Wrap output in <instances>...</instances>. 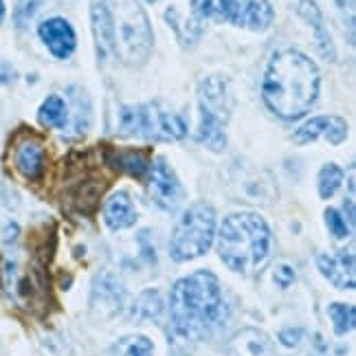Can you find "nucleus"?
I'll list each match as a JSON object with an SVG mask.
<instances>
[{"label": "nucleus", "mask_w": 356, "mask_h": 356, "mask_svg": "<svg viewBox=\"0 0 356 356\" xmlns=\"http://www.w3.org/2000/svg\"><path fill=\"white\" fill-rule=\"evenodd\" d=\"M119 356H152L154 346L147 337H123L117 343Z\"/></svg>", "instance_id": "obj_23"}, {"label": "nucleus", "mask_w": 356, "mask_h": 356, "mask_svg": "<svg viewBox=\"0 0 356 356\" xmlns=\"http://www.w3.org/2000/svg\"><path fill=\"white\" fill-rule=\"evenodd\" d=\"M317 266L321 275L334 284L341 291H354V253L352 251H339L334 255H319Z\"/></svg>", "instance_id": "obj_11"}, {"label": "nucleus", "mask_w": 356, "mask_h": 356, "mask_svg": "<svg viewBox=\"0 0 356 356\" xmlns=\"http://www.w3.org/2000/svg\"><path fill=\"white\" fill-rule=\"evenodd\" d=\"M310 356H327V352L325 350H317V352H312Z\"/></svg>", "instance_id": "obj_34"}, {"label": "nucleus", "mask_w": 356, "mask_h": 356, "mask_svg": "<svg viewBox=\"0 0 356 356\" xmlns=\"http://www.w3.org/2000/svg\"><path fill=\"white\" fill-rule=\"evenodd\" d=\"M13 77H16V75H13L11 68L7 64H0V86H3V84H11Z\"/></svg>", "instance_id": "obj_30"}, {"label": "nucleus", "mask_w": 356, "mask_h": 356, "mask_svg": "<svg viewBox=\"0 0 356 356\" xmlns=\"http://www.w3.org/2000/svg\"><path fill=\"white\" fill-rule=\"evenodd\" d=\"M240 0H218V13H220L222 18L231 20L236 24L238 20V11H240Z\"/></svg>", "instance_id": "obj_27"}, {"label": "nucleus", "mask_w": 356, "mask_h": 356, "mask_svg": "<svg viewBox=\"0 0 356 356\" xmlns=\"http://www.w3.org/2000/svg\"><path fill=\"white\" fill-rule=\"evenodd\" d=\"M13 168L26 181H38L44 172V147L38 139H22L13 143Z\"/></svg>", "instance_id": "obj_12"}, {"label": "nucleus", "mask_w": 356, "mask_h": 356, "mask_svg": "<svg viewBox=\"0 0 356 356\" xmlns=\"http://www.w3.org/2000/svg\"><path fill=\"white\" fill-rule=\"evenodd\" d=\"M231 356H273L270 341L264 332L257 330H244L234 337L229 346Z\"/></svg>", "instance_id": "obj_18"}, {"label": "nucleus", "mask_w": 356, "mask_h": 356, "mask_svg": "<svg viewBox=\"0 0 356 356\" xmlns=\"http://www.w3.org/2000/svg\"><path fill=\"white\" fill-rule=\"evenodd\" d=\"M317 136H327V141L332 145H339L341 141L348 136V123L341 117H332V115H321L314 117L310 121H306L295 134L293 141L295 143H310Z\"/></svg>", "instance_id": "obj_9"}, {"label": "nucleus", "mask_w": 356, "mask_h": 356, "mask_svg": "<svg viewBox=\"0 0 356 356\" xmlns=\"http://www.w3.org/2000/svg\"><path fill=\"white\" fill-rule=\"evenodd\" d=\"M337 3L348 11H354V0H337Z\"/></svg>", "instance_id": "obj_32"}, {"label": "nucleus", "mask_w": 356, "mask_h": 356, "mask_svg": "<svg viewBox=\"0 0 356 356\" xmlns=\"http://www.w3.org/2000/svg\"><path fill=\"white\" fill-rule=\"evenodd\" d=\"M273 280H275L280 289H289V286L295 282V270L289 264H280L275 270H273Z\"/></svg>", "instance_id": "obj_26"}, {"label": "nucleus", "mask_w": 356, "mask_h": 356, "mask_svg": "<svg viewBox=\"0 0 356 356\" xmlns=\"http://www.w3.org/2000/svg\"><path fill=\"white\" fill-rule=\"evenodd\" d=\"M327 314H330L332 325H334V332H337L339 337H341V334H346V332H350L352 327H354V317H356L354 306L330 304V306H327Z\"/></svg>", "instance_id": "obj_22"}, {"label": "nucleus", "mask_w": 356, "mask_h": 356, "mask_svg": "<svg viewBox=\"0 0 356 356\" xmlns=\"http://www.w3.org/2000/svg\"><path fill=\"white\" fill-rule=\"evenodd\" d=\"M38 5H40L38 0H22V3L18 5V9H16V24L20 26V24H24L26 20H29L33 16V11H35Z\"/></svg>", "instance_id": "obj_29"}, {"label": "nucleus", "mask_w": 356, "mask_h": 356, "mask_svg": "<svg viewBox=\"0 0 356 356\" xmlns=\"http://www.w3.org/2000/svg\"><path fill=\"white\" fill-rule=\"evenodd\" d=\"M273 22V7L268 0H244L238 11L236 24H242L251 31H264Z\"/></svg>", "instance_id": "obj_17"}, {"label": "nucleus", "mask_w": 356, "mask_h": 356, "mask_svg": "<svg viewBox=\"0 0 356 356\" xmlns=\"http://www.w3.org/2000/svg\"><path fill=\"white\" fill-rule=\"evenodd\" d=\"M121 301H123V289L113 275L106 273V275H102L97 280V284H95V289H92V306L99 304V308H106L108 312H115V310H119Z\"/></svg>", "instance_id": "obj_19"}, {"label": "nucleus", "mask_w": 356, "mask_h": 356, "mask_svg": "<svg viewBox=\"0 0 356 356\" xmlns=\"http://www.w3.org/2000/svg\"><path fill=\"white\" fill-rule=\"evenodd\" d=\"M106 9L113 22L115 56L130 66L143 64L154 44L152 26L143 7L136 0H108Z\"/></svg>", "instance_id": "obj_4"}, {"label": "nucleus", "mask_w": 356, "mask_h": 356, "mask_svg": "<svg viewBox=\"0 0 356 356\" xmlns=\"http://www.w3.org/2000/svg\"><path fill=\"white\" fill-rule=\"evenodd\" d=\"M38 119H40L42 126L64 128L66 126V104H64V99H60L58 95H51V97H47V102L40 106Z\"/></svg>", "instance_id": "obj_21"}, {"label": "nucleus", "mask_w": 356, "mask_h": 356, "mask_svg": "<svg viewBox=\"0 0 356 356\" xmlns=\"http://www.w3.org/2000/svg\"><path fill=\"white\" fill-rule=\"evenodd\" d=\"M198 102H200V123L222 128L231 115V97H229L227 79L220 75H209L200 84Z\"/></svg>", "instance_id": "obj_7"}, {"label": "nucleus", "mask_w": 356, "mask_h": 356, "mask_svg": "<svg viewBox=\"0 0 356 356\" xmlns=\"http://www.w3.org/2000/svg\"><path fill=\"white\" fill-rule=\"evenodd\" d=\"M270 229L259 213H231L218 231V255L236 273H246L268 255Z\"/></svg>", "instance_id": "obj_3"}, {"label": "nucleus", "mask_w": 356, "mask_h": 356, "mask_svg": "<svg viewBox=\"0 0 356 356\" xmlns=\"http://www.w3.org/2000/svg\"><path fill=\"white\" fill-rule=\"evenodd\" d=\"M147 189L152 200L161 209L172 211L178 207V202L183 198V189L178 178L174 176L172 168L163 159H156L147 170Z\"/></svg>", "instance_id": "obj_8"}, {"label": "nucleus", "mask_w": 356, "mask_h": 356, "mask_svg": "<svg viewBox=\"0 0 356 356\" xmlns=\"http://www.w3.org/2000/svg\"><path fill=\"white\" fill-rule=\"evenodd\" d=\"M90 18H92V33H95L97 56L102 60H108L111 56H115V38H113L111 13H108L104 3H95L90 7Z\"/></svg>", "instance_id": "obj_13"}, {"label": "nucleus", "mask_w": 356, "mask_h": 356, "mask_svg": "<svg viewBox=\"0 0 356 356\" xmlns=\"http://www.w3.org/2000/svg\"><path fill=\"white\" fill-rule=\"evenodd\" d=\"M139 113V126H136V136L152 141H176L187 134V121L170 111H163L159 104H149L136 108Z\"/></svg>", "instance_id": "obj_6"}, {"label": "nucleus", "mask_w": 356, "mask_h": 356, "mask_svg": "<svg viewBox=\"0 0 356 356\" xmlns=\"http://www.w3.org/2000/svg\"><path fill=\"white\" fill-rule=\"evenodd\" d=\"M38 33L42 38V42L49 47V51L58 60L71 58V53L75 51V31L64 18H49L38 26Z\"/></svg>", "instance_id": "obj_10"}, {"label": "nucleus", "mask_w": 356, "mask_h": 356, "mask_svg": "<svg viewBox=\"0 0 356 356\" xmlns=\"http://www.w3.org/2000/svg\"><path fill=\"white\" fill-rule=\"evenodd\" d=\"M16 238H18V225L11 222V225L5 227V240L9 242V240H16Z\"/></svg>", "instance_id": "obj_31"}, {"label": "nucleus", "mask_w": 356, "mask_h": 356, "mask_svg": "<svg viewBox=\"0 0 356 356\" xmlns=\"http://www.w3.org/2000/svg\"><path fill=\"white\" fill-rule=\"evenodd\" d=\"M104 220L115 231L132 227L136 222V211H134L132 200L126 191H117V194L108 198L106 207H104Z\"/></svg>", "instance_id": "obj_16"}, {"label": "nucleus", "mask_w": 356, "mask_h": 356, "mask_svg": "<svg viewBox=\"0 0 356 356\" xmlns=\"http://www.w3.org/2000/svg\"><path fill=\"white\" fill-rule=\"evenodd\" d=\"M280 343L284 346V348H297L299 343H301V339H304V330L301 327H286V330H282L280 332Z\"/></svg>", "instance_id": "obj_28"}, {"label": "nucleus", "mask_w": 356, "mask_h": 356, "mask_svg": "<svg viewBox=\"0 0 356 356\" xmlns=\"http://www.w3.org/2000/svg\"><path fill=\"white\" fill-rule=\"evenodd\" d=\"M319 68L299 51H280L268 62L262 95L273 113L282 119H299L319 97Z\"/></svg>", "instance_id": "obj_1"}, {"label": "nucleus", "mask_w": 356, "mask_h": 356, "mask_svg": "<svg viewBox=\"0 0 356 356\" xmlns=\"http://www.w3.org/2000/svg\"><path fill=\"white\" fill-rule=\"evenodd\" d=\"M3 20H5V3L0 0V22H3Z\"/></svg>", "instance_id": "obj_33"}, {"label": "nucleus", "mask_w": 356, "mask_h": 356, "mask_svg": "<svg viewBox=\"0 0 356 356\" xmlns=\"http://www.w3.org/2000/svg\"><path fill=\"white\" fill-rule=\"evenodd\" d=\"M216 234V211L207 202H194L181 216L172 240L170 255L176 262H189L209 251Z\"/></svg>", "instance_id": "obj_5"}, {"label": "nucleus", "mask_w": 356, "mask_h": 356, "mask_svg": "<svg viewBox=\"0 0 356 356\" xmlns=\"http://www.w3.org/2000/svg\"><path fill=\"white\" fill-rule=\"evenodd\" d=\"M325 225H327V231L334 236V238H348L350 236V227L346 225V218L341 216L337 209H327L325 211Z\"/></svg>", "instance_id": "obj_25"}, {"label": "nucleus", "mask_w": 356, "mask_h": 356, "mask_svg": "<svg viewBox=\"0 0 356 356\" xmlns=\"http://www.w3.org/2000/svg\"><path fill=\"white\" fill-rule=\"evenodd\" d=\"M297 11H299V16L304 18L312 26V29H314V38H317L319 53H321V56L327 62H334V56H337V53H334V44H332L330 33H327L325 24H323V16H321L319 7L314 5V0H299Z\"/></svg>", "instance_id": "obj_14"}, {"label": "nucleus", "mask_w": 356, "mask_h": 356, "mask_svg": "<svg viewBox=\"0 0 356 356\" xmlns=\"http://www.w3.org/2000/svg\"><path fill=\"white\" fill-rule=\"evenodd\" d=\"M106 159L115 170L130 176H145L152 165V159L145 149H108Z\"/></svg>", "instance_id": "obj_15"}, {"label": "nucleus", "mask_w": 356, "mask_h": 356, "mask_svg": "<svg viewBox=\"0 0 356 356\" xmlns=\"http://www.w3.org/2000/svg\"><path fill=\"white\" fill-rule=\"evenodd\" d=\"M174 330L185 339H204L225 321L220 284L211 270H198L181 277L170 293Z\"/></svg>", "instance_id": "obj_2"}, {"label": "nucleus", "mask_w": 356, "mask_h": 356, "mask_svg": "<svg viewBox=\"0 0 356 356\" xmlns=\"http://www.w3.org/2000/svg\"><path fill=\"white\" fill-rule=\"evenodd\" d=\"M165 18H168V24L174 29L176 38L181 40L183 47H191V44L198 42V38H200V22L196 18H181L174 7L168 9Z\"/></svg>", "instance_id": "obj_20"}, {"label": "nucleus", "mask_w": 356, "mask_h": 356, "mask_svg": "<svg viewBox=\"0 0 356 356\" xmlns=\"http://www.w3.org/2000/svg\"><path fill=\"white\" fill-rule=\"evenodd\" d=\"M341 181H343V172H341L339 165H334V163H327V165H323L321 172H319V196L321 198H330L334 191L341 187Z\"/></svg>", "instance_id": "obj_24"}, {"label": "nucleus", "mask_w": 356, "mask_h": 356, "mask_svg": "<svg viewBox=\"0 0 356 356\" xmlns=\"http://www.w3.org/2000/svg\"><path fill=\"white\" fill-rule=\"evenodd\" d=\"M147 3H156V0H147Z\"/></svg>", "instance_id": "obj_35"}]
</instances>
